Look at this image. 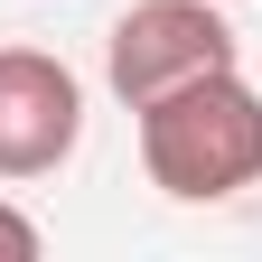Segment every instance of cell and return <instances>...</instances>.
Wrapping results in <instances>:
<instances>
[{
  "instance_id": "obj_1",
  "label": "cell",
  "mask_w": 262,
  "mask_h": 262,
  "mask_svg": "<svg viewBox=\"0 0 262 262\" xmlns=\"http://www.w3.org/2000/svg\"><path fill=\"white\" fill-rule=\"evenodd\" d=\"M141 169L178 206H225L262 178V94L215 66V75L169 84L159 103H141Z\"/></svg>"
},
{
  "instance_id": "obj_2",
  "label": "cell",
  "mask_w": 262,
  "mask_h": 262,
  "mask_svg": "<svg viewBox=\"0 0 262 262\" xmlns=\"http://www.w3.org/2000/svg\"><path fill=\"white\" fill-rule=\"evenodd\" d=\"M234 66V28H225V0H131L103 38V75L131 113L159 103L187 75H215Z\"/></svg>"
},
{
  "instance_id": "obj_3",
  "label": "cell",
  "mask_w": 262,
  "mask_h": 262,
  "mask_svg": "<svg viewBox=\"0 0 262 262\" xmlns=\"http://www.w3.org/2000/svg\"><path fill=\"white\" fill-rule=\"evenodd\" d=\"M84 141V84L47 47H0V178H47Z\"/></svg>"
},
{
  "instance_id": "obj_4",
  "label": "cell",
  "mask_w": 262,
  "mask_h": 262,
  "mask_svg": "<svg viewBox=\"0 0 262 262\" xmlns=\"http://www.w3.org/2000/svg\"><path fill=\"white\" fill-rule=\"evenodd\" d=\"M38 244H47V234L10 206V196H0V262H38Z\"/></svg>"
}]
</instances>
